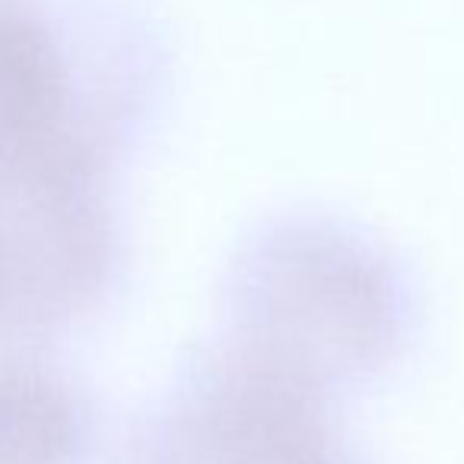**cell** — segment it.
<instances>
[{
	"label": "cell",
	"mask_w": 464,
	"mask_h": 464,
	"mask_svg": "<svg viewBox=\"0 0 464 464\" xmlns=\"http://www.w3.org/2000/svg\"><path fill=\"white\" fill-rule=\"evenodd\" d=\"M90 185L45 0H0V242Z\"/></svg>",
	"instance_id": "1"
},
{
	"label": "cell",
	"mask_w": 464,
	"mask_h": 464,
	"mask_svg": "<svg viewBox=\"0 0 464 464\" xmlns=\"http://www.w3.org/2000/svg\"><path fill=\"white\" fill-rule=\"evenodd\" d=\"M71 411L33 375H0V464H67Z\"/></svg>",
	"instance_id": "2"
}]
</instances>
